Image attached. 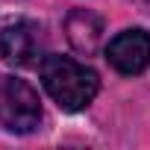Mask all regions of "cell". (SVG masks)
<instances>
[{"label":"cell","mask_w":150,"mask_h":150,"mask_svg":"<svg viewBox=\"0 0 150 150\" xmlns=\"http://www.w3.org/2000/svg\"><path fill=\"white\" fill-rule=\"evenodd\" d=\"M41 50V30L33 21H15L0 27V59L12 68L33 65Z\"/></svg>","instance_id":"cell-4"},{"label":"cell","mask_w":150,"mask_h":150,"mask_svg":"<svg viewBox=\"0 0 150 150\" xmlns=\"http://www.w3.org/2000/svg\"><path fill=\"white\" fill-rule=\"evenodd\" d=\"M0 124L9 132H33L41 124V100L27 80L0 74Z\"/></svg>","instance_id":"cell-2"},{"label":"cell","mask_w":150,"mask_h":150,"mask_svg":"<svg viewBox=\"0 0 150 150\" xmlns=\"http://www.w3.org/2000/svg\"><path fill=\"white\" fill-rule=\"evenodd\" d=\"M106 59L118 74H141L150 65V33L141 27H129L124 33H118L109 44H106Z\"/></svg>","instance_id":"cell-3"},{"label":"cell","mask_w":150,"mask_h":150,"mask_svg":"<svg viewBox=\"0 0 150 150\" xmlns=\"http://www.w3.org/2000/svg\"><path fill=\"white\" fill-rule=\"evenodd\" d=\"M65 33H68V41H71V47L77 50V53L94 56V53L100 50L106 24H103V18L94 15L91 9H74V12L65 18Z\"/></svg>","instance_id":"cell-5"},{"label":"cell","mask_w":150,"mask_h":150,"mask_svg":"<svg viewBox=\"0 0 150 150\" xmlns=\"http://www.w3.org/2000/svg\"><path fill=\"white\" fill-rule=\"evenodd\" d=\"M38 74H41L44 91L65 112H83L97 97V88H100L97 74L88 65L59 53H47L38 65Z\"/></svg>","instance_id":"cell-1"}]
</instances>
